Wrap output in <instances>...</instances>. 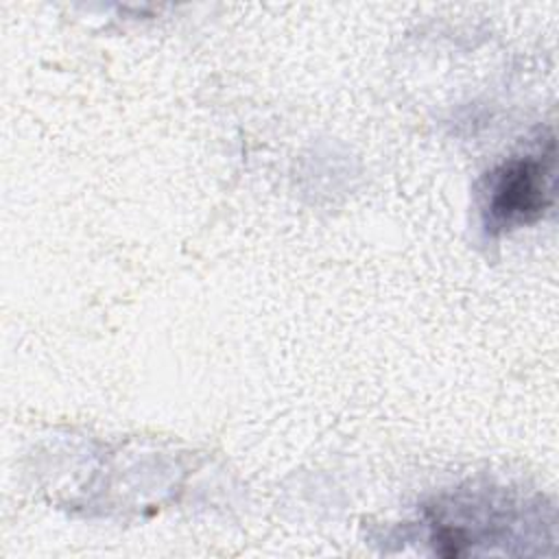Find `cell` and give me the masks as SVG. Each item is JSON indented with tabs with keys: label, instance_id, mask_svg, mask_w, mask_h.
I'll list each match as a JSON object with an SVG mask.
<instances>
[{
	"label": "cell",
	"instance_id": "1",
	"mask_svg": "<svg viewBox=\"0 0 559 559\" xmlns=\"http://www.w3.org/2000/svg\"><path fill=\"white\" fill-rule=\"evenodd\" d=\"M552 153L513 157L500 164L487 177V227L502 231L537 221L552 201Z\"/></svg>",
	"mask_w": 559,
	"mask_h": 559
}]
</instances>
